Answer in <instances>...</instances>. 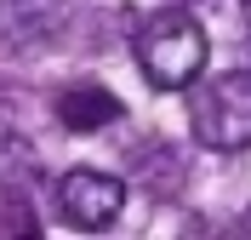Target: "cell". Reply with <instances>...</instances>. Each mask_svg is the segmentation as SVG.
Here are the masks:
<instances>
[{
    "label": "cell",
    "mask_w": 251,
    "mask_h": 240,
    "mask_svg": "<svg viewBox=\"0 0 251 240\" xmlns=\"http://www.w3.org/2000/svg\"><path fill=\"white\" fill-rule=\"evenodd\" d=\"M131 52H137V69L154 92H183L205 69V29H200V17H188L183 6H166V12L143 17Z\"/></svg>",
    "instance_id": "cell-1"
},
{
    "label": "cell",
    "mask_w": 251,
    "mask_h": 240,
    "mask_svg": "<svg viewBox=\"0 0 251 240\" xmlns=\"http://www.w3.org/2000/svg\"><path fill=\"white\" fill-rule=\"evenodd\" d=\"M188 132H194V143L217 149V155L251 149V75L246 69H228V75L205 80L200 92H194Z\"/></svg>",
    "instance_id": "cell-2"
},
{
    "label": "cell",
    "mask_w": 251,
    "mask_h": 240,
    "mask_svg": "<svg viewBox=\"0 0 251 240\" xmlns=\"http://www.w3.org/2000/svg\"><path fill=\"white\" fill-rule=\"evenodd\" d=\"M57 212H63V223H75V229H109L126 212V183L114 172L80 166V172H69L57 183Z\"/></svg>",
    "instance_id": "cell-3"
},
{
    "label": "cell",
    "mask_w": 251,
    "mask_h": 240,
    "mask_svg": "<svg viewBox=\"0 0 251 240\" xmlns=\"http://www.w3.org/2000/svg\"><path fill=\"white\" fill-rule=\"evenodd\" d=\"M120 97L109 92V86H69V92L57 97V120L69 132H103V126H114L120 120Z\"/></svg>",
    "instance_id": "cell-4"
},
{
    "label": "cell",
    "mask_w": 251,
    "mask_h": 240,
    "mask_svg": "<svg viewBox=\"0 0 251 240\" xmlns=\"http://www.w3.org/2000/svg\"><path fill=\"white\" fill-rule=\"evenodd\" d=\"M63 0H0V29L12 40H40V34L57 29Z\"/></svg>",
    "instance_id": "cell-5"
},
{
    "label": "cell",
    "mask_w": 251,
    "mask_h": 240,
    "mask_svg": "<svg viewBox=\"0 0 251 240\" xmlns=\"http://www.w3.org/2000/svg\"><path fill=\"white\" fill-rule=\"evenodd\" d=\"M240 12H246V23H251V0H240Z\"/></svg>",
    "instance_id": "cell-6"
},
{
    "label": "cell",
    "mask_w": 251,
    "mask_h": 240,
    "mask_svg": "<svg viewBox=\"0 0 251 240\" xmlns=\"http://www.w3.org/2000/svg\"><path fill=\"white\" fill-rule=\"evenodd\" d=\"M246 235H251V217H246Z\"/></svg>",
    "instance_id": "cell-7"
}]
</instances>
